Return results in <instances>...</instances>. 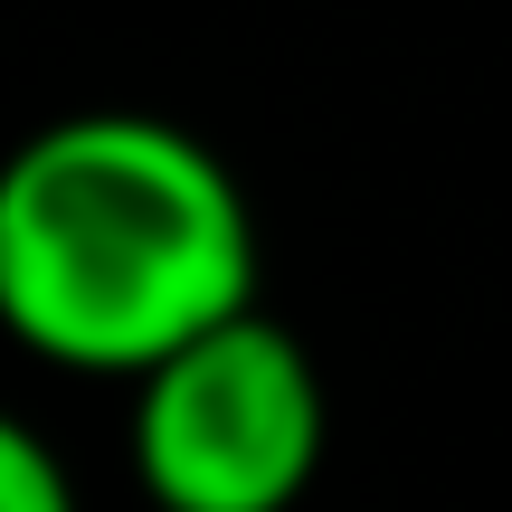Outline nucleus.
Instances as JSON below:
<instances>
[{"mask_svg": "<svg viewBox=\"0 0 512 512\" xmlns=\"http://www.w3.org/2000/svg\"><path fill=\"white\" fill-rule=\"evenodd\" d=\"M256 304L247 190L162 114H67L0 171V323L57 370L143 380Z\"/></svg>", "mask_w": 512, "mask_h": 512, "instance_id": "nucleus-1", "label": "nucleus"}, {"mask_svg": "<svg viewBox=\"0 0 512 512\" xmlns=\"http://www.w3.org/2000/svg\"><path fill=\"white\" fill-rule=\"evenodd\" d=\"M323 437V370L256 304L133 380V475L162 512H294Z\"/></svg>", "mask_w": 512, "mask_h": 512, "instance_id": "nucleus-2", "label": "nucleus"}, {"mask_svg": "<svg viewBox=\"0 0 512 512\" xmlns=\"http://www.w3.org/2000/svg\"><path fill=\"white\" fill-rule=\"evenodd\" d=\"M0 512H86L76 475L57 465V446L38 427H0Z\"/></svg>", "mask_w": 512, "mask_h": 512, "instance_id": "nucleus-3", "label": "nucleus"}]
</instances>
